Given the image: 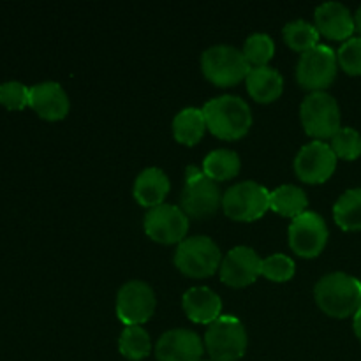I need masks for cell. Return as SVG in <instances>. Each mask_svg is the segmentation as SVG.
<instances>
[{
	"label": "cell",
	"mask_w": 361,
	"mask_h": 361,
	"mask_svg": "<svg viewBox=\"0 0 361 361\" xmlns=\"http://www.w3.org/2000/svg\"><path fill=\"white\" fill-rule=\"evenodd\" d=\"M182 305L189 319H192L194 323L210 324L221 317V296L207 286H194L187 289L182 296Z\"/></svg>",
	"instance_id": "cell-18"
},
{
	"label": "cell",
	"mask_w": 361,
	"mask_h": 361,
	"mask_svg": "<svg viewBox=\"0 0 361 361\" xmlns=\"http://www.w3.org/2000/svg\"><path fill=\"white\" fill-rule=\"evenodd\" d=\"M182 210L190 217H207L217 212L219 204L222 203V194L217 182L210 176L204 175L203 169L197 166H187L185 183H183Z\"/></svg>",
	"instance_id": "cell-6"
},
{
	"label": "cell",
	"mask_w": 361,
	"mask_h": 361,
	"mask_svg": "<svg viewBox=\"0 0 361 361\" xmlns=\"http://www.w3.org/2000/svg\"><path fill=\"white\" fill-rule=\"evenodd\" d=\"M296 264L289 256L275 252L263 259V274L267 279L274 282H286L295 275Z\"/></svg>",
	"instance_id": "cell-29"
},
{
	"label": "cell",
	"mask_w": 361,
	"mask_h": 361,
	"mask_svg": "<svg viewBox=\"0 0 361 361\" xmlns=\"http://www.w3.org/2000/svg\"><path fill=\"white\" fill-rule=\"evenodd\" d=\"M321 310L334 317L355 316L361 309V281L344 271H330L314 286Z\"/></svg>",
	"instance_id": "cell-2"
},
{
	"label": "cell",
	"mask_w": 361,
	"mask_h": 361,
	"mask_svg": "<svg viewBox=\"0 0 361 361\" xmlns=\"http://www.w3.org/2000/svg\"><path fill=\"white\" fill-rule=\"evenodd\" d=\"M328 226L317 212L305 210L289 226V245L303 257H314L328 242Z\"/></svg>",
	"instance_id": "cell-12"
},
{
	"label": "cell",
	"mask_w": 361,
	"mask_h": 361,
	"mask_svg": "<svg viewBox=\"0 0 361 361\" xmlns=\"http://www.w3.org/2000/svg\"><path fill=\"white\" fill-rule=\"evenodd\" d=\"M201 361H214V360H201Z\"/></svg>",
	"instance_id": "cell-34"
},
{
	"label": "cell",
	"mask_w": 361,
	"mask_h": 361,
	"mask_svg": "<svg viewBox=\"0 0 361 361\" xmlns=\"http://www.w3.org/2000/svg\"><path fill=\"white\" fill-rule=\"evenodd\" d=\"M219 271H221L222 282L233 288H242V286L252 284L263 274V259L252 247H233L222 257Z\"/></svg>",
	"instance_id": "cell-14"
},
{
	"label": "cell",
	"mask_w": 361,
	"mask_h": 361,
	"mask_svg": "<svg viewBox=\"0 0 361 361\" xmlns=\"http://www.w3.org/2000/svg\"><path fill=\"white\" fill-rule=\"evenodd\" d=\"M316 27L319 34L337 41H348L356 30L355 16L342 2H324L316 7Z\"/></svg>",
	"instance_id": "cell-17"
},
{
	"label": "cell",
	"mask_w": 361,
	"mask_h": 361,
	"mask_svg": "<svg viewBox=\"0 0 361 361\" xmlns=\"http://www.w3.org/2000/svg\"><path fill=\"white\" fill-rule=\"evenodd\" d=\"M120 353L126 356L127 360L140 361L147 358L152 351V341L148 331L145 330L141 324H133V326H126L120 334L118 338Z\"/></svg>",
	"instance_id": "cell-26"
},
{
	"label": "cell",
	"mask_w": 361,
	"mask_h": 361,
	"mask_svg": "<svg viewBox=\"0 0 361 361\" xmlns=\"http://www.w3.org/2000/svg\"><path fill=\"white\" fill-rule=\"evenodd\" d=\"M204 344L200 335L187 328L164 331L155 344L159 361H201Z\"/></svg>",
	"instance_id": "cell-15"
},
{
	"label": "cell",
	"mask_w": 361,
	"mask_h": 361,
	"mask_svg": "<svg viewBox=\"0 0 361 361\" xmlns=\"http://www.w3.org/2000/svg\"><path fill=\"white\" fill-rule=\"evenodd\" d=\"M335 222L345 231L361 229V187L349 189L335 201L334 204Z\"/></svg>",
	"instance_id": "cell-24"
},
{
	"label": "cell",
	"mask_w": 361,
	"mask_h": 361,
	"mask_svg": "<svg viewBox=\"0 0 361 361\" xmlns=\"http://www.w3.org/2000/svg\"><path fill=\"white\" fill-rule=\"evenodd\" d=\"M242 53L250 66H268V60L275 53V42L271 39V35L267 34V32H254V34H250L247 37Z\"/></svg>",
	"instance_id": "cell-27"
},
{
	"label": "cell",
	"mask_w": 361,
	"mask_h": 361,
	"mask_svg": "<svg viewBox=\"0 0 361 361\" xmlns=\"http://www.w3.org/2000/svg\"><path fill=\"white\" fill-rule=\"evenodd\" d=\"M355 25H356V30L361 34V6L358 7V11H356L355 14Z\"/></svg>",
	"instance_id": "cell-33"
},
{
	"label": "cell",
	"mask_w": 361,
	"mask_h": 361,
	"mask_svg": "<svg viewBox=\"0 0 361 361\" xmlns=\"http://www.w3.org/2000/svg\"><path fill=\"white\" fill-rule=\"evenodd\" d=\"M270 208L286 217H298L307 208V194L302 187L286 183L270 190Z\"/></svg>",
	"instance_id": "cell-22"
},
{
	"label": "cell",
	"mask_w": 361,
	"mask_h": 361,
	"mask_svg": "<svg viewBox=\"0 0 361 361\" xmlns=\"http://www.w3.org/2000/svg\"><path fill=\"white\" fill-rule=\"evenodd\" d=\"M207 127L222 140H238L249 133L252 126V111L240 95L224 94L210 99L203 106Z\"/></svg>",
	"instance_id": "cell-1"
},
{
	"label": "cell",
	"mask_w": 361,
	"mask_h": 361,
	"mask_svg": "<svg viewBox=\"0 0 361 361\" xmlns=\"http://www.w3.org/2000/svg\"><path fill=\"white\" fill-rule=\"evenodd\" d=\"M245 83L252 99L259 102L275 101L284 90V78L271 66L250 67Z\"/></svg>",
	"instance_id": "cell-20"
},
{
	"label": "cell",
	"mask_w": 361,
	"mask_h": 361,
	"mask_svg": "<svg viewBox=\"0 0 361 361\" xmlns=\"http://www.w3.org/2000/svg\"><path fill=\"white\" fill-rule=\"evenodd\" d=\"M203 74L217 87H231L247 78L250 63L242 49L231 44H214L201 55Z\"/></svg>",
	"instance_id": "cell-4"
},
{
	"label": "cell",
	"mask_w": 361,
	"mask_h": 361,
	"mask_svg": "<svg viewBox=\"0 0 361 361\" xmlns=\"http://www.w3.org/2000/svg\"><path fill=\"white\" fill-rule=\"evenodd\" d=\"M337 53L328 44H317L302 53L296 63V80L312 92L324 90L337 76Z\"/></svg>",
	"instance_id": "cell-9"
},
{
	"label": "cell",
	"mask_w": 361,
	"mask_h": 361,
	"mask_svg": "<svg viewBox=\"0 0 361 361\" xmlns=\"http://www.w3.org/2000/svg\"><path fill=\"white\" fill-rule=\"evenodd\" d=\"M28 106H32V109L42 118L60 120L69 113L71 101L59 81H41L30 87Z\"/></svg>",
	"instance_id": "cell-16"
},
{
	"label": "cell",
	"mask_w": 361,
	"mask_h": 361,
	"mask_svg": "<svg viewBox=\"0 0 361 361\" xmlns=\"http://www.w3.org/2000/svg\"><path fill=\"white\" fill-rule=\"evenodd\" d=\"M204 129H207V120H204L203 109L194 108V106L180 109L173 118V134L180 143H197L203 137Z\"/></svg>",
	"instance_id": "cell-21"
},
{
	"label": "cell",
	"mask_w": 361,
	"mask_h": 361,
	"mask_svg": "<svg viewBox=\"0 0 361 361\" xmlns=\"http://www.w3.org/2000/svg\"><path fill=\"white\" fill-rule=\"evenodd\" d=\"M30 101V88L21 81H6L0 85V102L9 109H23Z\"/></svg>",
	"instance_id": "cell-31"
},
{
	"label": "cell",
	"mask_w": 361,
	"mask_h": 361,
	"mask_svg": "<svg viewBox=\"0 0 361 361\" xmlns=\"http://www.w3.org/2000/svg\"><path fill=\"white\" fill-rule=\"evenodd\" d=\"M143 226L147 235L155 242L180 243L189 229V215L176 204L161 203L145 214Z\"/></svg>",
	"instance_id": "cell-11"
},
{
	"label": "cell",
	"mask_w": 361,
	"mask_h": 361,
	"mask_svg": "<svg viewBox=\"0 0 361 361\" xmlns=\"http://www.w3.org/2000/svg\"><path fill=\"white\" fill-rule=\"evenodd\" d=\"M155 310V293L148 282L129 281L116 293V316L127 326L141 324L152 317Z\"/></svg>",
	"instance_id": "cell-10"
},
{
	"label": "cell",
	"mask_w": 361,
	"mask_h": 361,
	"mask_svg": "<svg viewBox=\"0 0 361 361\" xmlns=\"http://www.w3.org/2000/svg\"><path fill=\"white\" fill-rule=\"evenodd\" d=\"M282 37L296 51H309L310 48L319 44V30L314 23L298 18V20H291L284 25L282 28Z\"/></svg>",
	"instance_id": "cell-25"
},
{
	"label": "cell",
	"mask_w": 361,
	"mask_h": 361,
	"mask_svg": "<svg viewBox=\"0 0 361 361\" xmlns=\"http://www.w3.org/2000/svg\"><path fill=\"white\" fill-rule=\"evenodd\" d=\"M300 116L305 127L307 134L316 140L334 137V134L341 129V108L337 99L328 92H312L303 99L300 106Z\"/></svg>",
	"instance_id": "cell-7"
},
{
	"label": "cell",
	"mask_w": 361,
	"mask_h": 361,
	"mask_svg": "<svg viewBox=\"0 0 361 361\" xmlns=\"http://www.w3.org/2000/svg\"><path fill=\"white\" fill-rule=\"evenodd\" d=\"M222 207L235 221H256L270 208V190L252 180L235 183L226 189Z\"/></svg>",
	"instance_id": "cell-8"
},
{
	"label": "cell",
	"mask_w": 361,
	"mask_h": 361,
	"mask_svg": "<svg viewBox=\"0 0 361 361\" xmlns=\"http://www.w3.org/2000/svg\"><path fill=\"white\" fill-rule=\"evenodd\" d=\"M221 249L207 235L183 238L175 250L176 268L189 277H208L221 267Z\"/></svg>",
	"instance_id": "cell-5"
},
{
	"label": "cell",
	"mask_w": 361,
	"mask_h": 361,
	"mask_svg": "<svg viewBox=\"0 0 361 361\" xmlns=\"http://www.w3.org/2000/svg\"><path fill=\"white\" fill-rule=\"evenodd\" d=\"M169 192V178L164 169L157 166L145 168L134 182V197L140 204L154 208L164 203L166 194Z\"/></svg>",
	"instance_id": "cell-19"
},
{
	"label": "cell",
	"mask_w": 361,
	"mask_h": 361,
	"mask_svg": "<svg viewBox=\"0 0 361 361\" xmlns=\"http://www.w3.org/2000/svg\"><path fill=\"white\" fill-rule=\"evenodd\" d=\"M337 166V155L328 143L314 140L303 145L295 157V171L307 183H321L330 178Z\"/></svg>",
	"instance_id": "cell-13"
},
{
	"label": "cell",
	"mask_w": 361,
	"mask_h": 361,
	"mask_svg": "<svg viewBox=\"0 0 361 361\" xmlns=\"http://www.w3.org/2000/svg\"><path fill=\"white\" fill-rule=\"evenodd\" d=\"M360 281H361V279H360Z\"/></svg>",
	"instance_id": "cell-35"
},
{
	"label": "cell",
	"mask_w": 361,
	"mask_h": 361,
	"mask_svg": "<svg viewBox=\"0 0 361 361\" xmlns=\"http://www.w3.org/2000/svg\"><path fill=\"white\" fill-rule=\"evenodd\" d=\"M240 155L231 148H215L204 157L203 171L215 182L233 178L240 171Z\"/></svg>",
	"instance_id": "cell-23"
},
{
	"label": "cell",
	"mask_w": 361,
	"mask_h": 361,
	"mask_svg": "<svg viewBox=\"0 0 361 361\" xmlns=\"http://www.w3.org/2000/svg\"><path fill=\"white\" fill-rule=\"evenodd\" d=\"M330 147L337 157L348 161L358 159L361 155V134L353 127H341L331 137Z\"/></svg>",
	"instance_id": "cell-28"
},
{
	"label": "cell",
	"mask_w": 361,
	"mask_h": 361,
	"mask_svg": "<svg viewBox=\"0 0 361 361\" xmlns=\"http://www.w3.org/2000/svg\"><path fill=\"white\" fill-rule=\"evenodd\" d=\"M338 66L348 74H361V35L342 42L337 53Z\"/></svg>",
	"instance_id": "cell-30"
},
{
	"label": "cell",
	"mask_w": 361,
	"mask_h": 361,
	"mask_svg": "<svg viewBox=\"0 0 361 361\" xmlns=\"http://www.w3.org/2000/svg\"><path fill=\"white\" fill-rule=\"evenodd\" d=\"M204 348L214 361H236L245 355L247 330L242 321L231 314L217 317L208 324Z\"/></svg>",
	"instance_id": "cell-3"
},
{
	"label": "cell",
	"mask_w": 361,
	"mask_h": 361,
	"mask_svg": "<svg viewBox=\"0 0 361 361\" xmlns=\"http://www.w3.org/2000/svg\"><path fill=\"white\" fill-rule=\"evenodd\" d=\"M353 328H355L356 337H358L361 341V309L355 314V319H353Z\"/></svg>",
	"instance_id": "cell-32"
}]
</instances>
